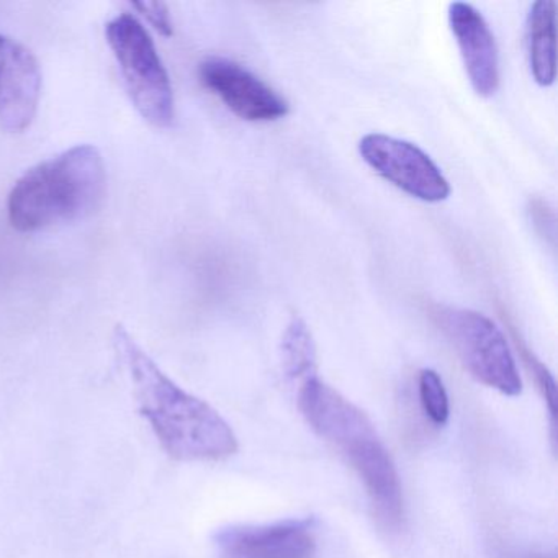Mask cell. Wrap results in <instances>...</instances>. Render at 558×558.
<instances>
[{"instance_id": "obj_11", "label": "cell", "mask_w": 558, "mask_h": 558, "mask_svg": "<svg viewBox=\"0 0 558 558\" xmlns=\"http://www.w3.org/2000/svg\"><path fill=\"white\" fill-rule=\"evenodd\" d=\"M554 0H537L527 14V53L532 76L541 86H550L557 74V50H555Z\"/></svg>"}, {"instance_id": "obj_9", "label": "cell", "mask_w": 558, "mask_h": 558, "mask_svg": "<svg viewBox=\"0 0 558 558\" xmlns=\"http://www.w3.org/2000/svg\"><path fill=\"white\" fill-rule=\"evenodd\" d=\"M41 76L37 57L17 40L0 35V125L25 132L40 106Z\"/></svg>"}, {"instance_id": "obj_2", "label": "cell", "mask_w": 558, "mask_h": 558, "mask_svg": "<svg viewBox=\"0 0 558 558\" xmlns=\"http://www.w3.org/2000/svg\"><path fill=\"white\" fill-rule=\"evenodd\" d=\"M296 403L312 429L357 473L378 519L388 527L400 525L404 515L400 475L367 414L318 375L299 385Z\"/></svg>"}, {"instance_id": "obj_12", "label": "cell", "mask_w": 558, "mask_h": 558, "mask_svg": "<svg viewBox=\"0 0 558 558\" xmlns=\"http://www.w3.org/2000/svg\"><path fill=\"white\" fill-rule=\"evenodd\" d=\"M283 374L292 381L302 385L308 378L316 377V345L306 323L295 316L283 332L282 345Z\"/></svg>"}, {"instance_id": "obj_4", "label": "cell", "mask_w": 558, "mask_h": 558, "mask_svg": "<svg viewBox=\"0 0 558 558\" xmlns=\"http://www.w3.org/2000/svg\"><path fill=\"white\" fill-rule=\"evenodd\" d=\"M106 35L140 116L158 129H169L175 119L174 90L145 25L125 12L107 24Z\"/></svg>"}, {"instance_id": "obj_13", "label": "cell", "mask_w": 558, "mask_h": 558, "mask_svg": "<svg viewBox=\"0 0 558 558\" xmlns=\"http://www.w3.org/2000/svg\"><path fill=\"white\" fill-rule=\"evenodd\" d=\"M417 387L424 413L436 426H444L449 421L450 401L442 378L433 368H424L421 371Z\"/></svg>"}, {"instance_id": "obj_6", "label": "cell", "mask_w": 558, "mask_h": 558, "mask_svg": "<svg viewBox=\"0 0 558 558\" xmlns=\"http://www.w3.org/2000/svg\"><path fill=\"white\" fill-rule=\"evenodd\" d=\"M362 159L391 184L424 202L449 197V181L429 155L413 143L384 133H368L359 142Z\"/></svg>"}, {"instance_id": "obj_3", "label": "cell", "mask_w": 558, "mask_h": 558, "mask_svg": "<svg viewBox=\"0 0 558 558\" xmlns=\"http://www.w3.org/2000/svg\"><path fill=\"white\" fill-rule=\"evenodd\" d=\"M106 184V165L99 149L73 146L15 182L9 195V221L21 233H35L83 220L99 207Z\"/></svg>"}, {"instance_id": "obj_5", "label": "cell", "mask_w": 558, "mask_h": 558, "mask_svg": "<svg viewBox=\"0 0 558 558\" xmlns=\"http://www.w3.org/2000/svg\"><path fill=\"white\" fill-rule=\"evenodd\" d=\"M434 318L472 377L506 397L521 395L522 380L514 355L493 319L473 310L452 306L437 310Z\"/></svg>"}, {"instance_id": "obj_8", "label": "cell", "mask_w": 558, "mask_h": 558, "mask_svg": "<svg viewBox=\"0 0 558 558\" xmlns=\"http://www.w3.org/2000/svg\"><path fill=\"white\" fill-rule=\"evenodd\" d=\"M201 80L225 106L247 122H274L289 113V102L276 89L227 58H208Z\"/></svg>"}, {"instance_id": "obj_1", "label": "cell", "mask_w": 558, "mask_h": 558, "mask_svg": "<svg viewBox=\"0 0 558 558\" xmlns=\"http://www.w3.org/2000/svg\"><path fill=\"white\" fill-rule=\"evenodd\" d=\"M113 348L129 372L140 411L168 456L220 462L238 452L236 434L225 417L169 378L123 326L113 331Z\"/></svg>"}, {"instance_id": "obj_14", "label": "cell", "mask_w": 558, "mask_h": 558, "mask_svg": "<svg viewBox=\"0 0 558 558\" xmlns=\"http://www.w3.org/2000/svg\"><path fill=\"white\" fill-rule=\"evenodd\" d=\"M132 8L145 17L159 34L165 37H171L174 34L172 27L171 14L165 2H153V0H143V2H133Z\"/></svg>"}, {"instance_id": "obj_7", "label": "cell", "mask_w": 558, "mask_h": 558, "mask_svg": "<svg viewBox=\"0 0 558 558\" xmlns=\"http://www.w3.org/2000/svg\"><path fill=\"white\" fill-rule=\"evenodd\" d=\"M217 558H313L316 535L310 519L263 525H231L215 535Z\"/></svg>"}, {"instance_id": "obj_10", "label": "cell", "mask_w": 558, "mask_h": 558, "mask_svg": "<svg viewBox=\"0 0 558 558\" xmlns=\"http://www.w3.org/2000/svg\"><path fill=\"white\" fill-rule=\"evenodd\" d=\"M449 24L473 89L480 96H493L499 86V57L485 19L473 5L453 2L449 5Z\"/></svg>"}]
</instances>
